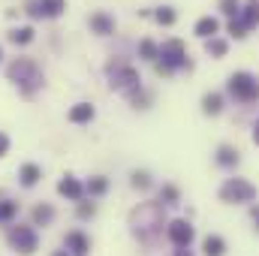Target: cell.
<instances>
[{
	"mask_svg": "<svg viewBox=\"0 0 259 256\" xmlns=\"http://www.w3.org/2000/svg\"><path fill=\"white\" fill-rule=\"evenodd\" d=\"M9 78H12L24 94H33V91L42 84V72L36 69L33 61H27V58H18L15 64H9Z\"/></svg>",
	"mask_w": 259,
	"mask_h": 256,
	"instance_id": "1",
	"label": "cell"
},
{
	"mask_svg": "<svg viewBox=\"0 0 259 256\" xmlns=\"http://www.w3.org/2000/svg\"><path fill=\"white\" fill-rule=\"evenodd\" d=\"M130 223L136 232H151L157 226H163V205L160 202H145L130 214Z\"/></svg>",
	"mask_w": 259,
	"mask_h": 256,
	"instance_id": "2",
	"label": "cell"
},
{
	"mask_svg": "<svg viewBox=\"0 0 259 256\" xmlns=\"http://www.w3.org/2000/svg\"><path fill=\"white\" fill-rule=\"evenodd\" d=\"M157 58H160V64H157L160 72H172V69L187 66V49H184L181 39H169V42H163V49H160Z\"/></svg>",
	"mask_w": 259,
	"mask_h": 256,
	"instance_id": "3",
	"label": "cell"
},
{
	"mask_svg": "<svg viewBox=\"0 0 259 256\" xmlns=\"http://www.w3.org/2000/svg\"><path fill=\"white\" fill-rule=\"evenodd\" d=\"M220 199L223 202H232V205H241V202H253L256 199V187L244 178H229L223 187H220Z\"/></svg>",
	"mask_w": 259,
	"mask_h": 256,
	"instance_id": "4",
	"label": "cell"
},
{
	"mask_svg": "<svg viewBox=\"0 0 259 256\" xmlns=\"http://www.w3.org/2000/svg\"><path fill=\"white\" fill-rule=\"evenodd\" d=\"M112 72V88L121 91V94H136L139 91V72L127 64H112L109 66Z\"/></svg>",
	"mask_w": 259,
	"mask_h": 256,
	"instance_id": "5",
	"label": "cell"
},
{
	"mask_svg": "<svg viewBox=\"0 0 259 256\" xmlns=\"http://www.w3.org/2000/svg\"><path fill=\"white\" fill-rule=\"evenodd\" d=\"M9 244H12L18 253L27 256L39 247V238H36V232H33L30 226H15V229H9Z\"/></svg>",
	"mask_w": 259,
	"mask_h": 256,
	"instance_id": "6",
	"label": "cell"
},
{
	"mask_svg": "<svg viewBox=\"0 0 259 256\" xmlns=\"http://www.w3.org/2000/svg\"><path fill=\"white\" fill-rule=\"evenodd\" d=\"M229 91L241 100H256L259 97V81L250 75V72H235L229 78Z\"/></svg>",
	"mask_w": 259,
	"mask_h": 256,
	"instance_id": "7",
	"label": "cell"
},
{
	"mask_svg": "<svg viewBox=\"0 0 259 256\" xmlns=\"http://www.w3.org/2000/svg\"><path fill=\"white\" fill-rule=\"evenodd\" d=\"M193 235L196 232L187 220H172V223H169V241H172L175 247H190Z\"/></svg>",
	"mask_w": 259,
	"mask_h": 256,
	"instance_id": "8",
	"label": "cell"
},
{
	"mask_svg": "<svg viewBox=\"0 0 259 256\" xmlns=\"http://www.w3.org/2000/svg\"><path fill=\"white\" fill-rule=\"evenodd\" d=\"M64 244H66V253L69 256H88L91 253V241H88V235L84 232H66V238H64Z\"/></svg>",
	"mask_w": 259,
	"mask_h": 256,
	"instance_id": "9",
	"label": "cell"
},
{
	"mask_svg": "<svg viewBox=\"0 0 259 256\" xmlns=\"http://www.w3.org/2000/svg\"><path fill=\"white\" fill-rule=\"evenodd\" d=\"M58 193H61V196H66V199H72V202H81L84 187H81V181H75V178H69V175H66L64 181L58 184Z\"/></svg>",
	"mask_w": 259,
	"mask_h": 256,
	"instance_id": "10",
	"label": "cell"
},
{
	"mask_svg": "<svg viewBox=\"0 0 259 256\" xmlns=\"http://www.w3.org/2000/svg\"><path fill=\"white\" fill-rule=\"evenodd\" d=\"M91 27L97 30V33H115V18L112 15H106V12H94L91 15Z\"/></svg>",
	"mask_w": 259,
	"mask_h": 256,
	"instance_id": "11",
	"label": "cell"
},
{
	"mask_svg": "<svg viewBox=\"0 0 259 256\" xmlns=\"http://www.w3.org/2000/svg\"><path fill=\"white\" fill-rule=\"evenodd\" d=\"M238 21L244 24V30L256 27V24H259V0H250V3L241 9V18H238Z\"/></svg>",
	"mask_w": 259,
	"mask_h": 256,
	"instance_id": "12",
	"label": "cell"
},
{
	"mask_svg": "<svg viewBox=\"0 0 259 256\" xmlns=\"http://www.w3.org/2000/svg\"><path fill=\"white\" fill-rule=\"evenodd\" d=\"M217 18H211V15H205V18H199L196 21V36H202V39H214V33H217Z\"/></svg>",
	"mask_w": 259,
	"mask_h": 256,
	"instance_id": "13",
	"label": "cell"
},
{
	"mask_svg": "<svg viewBox=\"0 0 259 256\" xmlns=\"http://www.w3.org/2000/svg\"><path fill=\"white\" fill-rule=\"evenodd\" d=\"M91 118H94V106H91V103H78V106L69 109V121H72V124H84V121H91Z\"/></svg>",
	"mask_w": 259,
	"mask_h": 256,
	"instance_id": "14",
	"label": "cell"
},
{
	"mask_svg": "<svg viewBox=\"0 0 259 256\" xmlns=\"http://www.w3.org/2000/svg\"><path fill=\"white\" fill-rule=\"evenodd\" d=\"M202 250H205V256H223L226 253V241L220 235H208L202 241Z\"/></svg>",
	"mask_w": 259,
	"mask_h": 256,
	"instance_id": "15",
	"label": "cell"
},
{
	"mask_svg": "<svg viewBox=\"0 0 259 256\" xmlns=\"http://www.w3.org/2000/svg\"><path fill=\"white\" fill-rule=\"evenodd\" d=\"M18 178H21V184H24V187H33V184L42 178V169H39V166H33V163H27V166H21Z\"/></svg>",
	"mask_w": 259,
	"mask_h": 256,
	"instance_id": "16",
	"label": "cell"
},
{
	"mask_svg": "<svg viewBox=\"0 0 259 256\" xmlns=\"http://www.w3.org/2000/svg\"><path fill=\"white\" fill-rule=\"evenodd\" d=\"M52 220H55V208L52 205H36L33 208V223L36 226H49Z\"/></svg>",
	"mask_w": 259,
	"mask_h": 256,
	"instance_id": "17",
	"label": "cell"
},
{
	"mask_svg": "<svg viewBox=\"0 0 259 256\" xmlns=\"http://www.w3.org/2000/svg\"><path fill=\"white\" fill-rule=\"evenodd\" d=\"M39 9H42V15L55 18V15H61L66 9V0H39Z\"/></svg>",
	"mask_w": 259,
	"mask_h": 256,
	"instance_id": "18",
	"label": "cell"
},
{
	"mask_svg": "<svg viewBox=\"0 0 259 256\" xmlns=\"http://www.w3.org/2000/svg\"><path fill=\"white\" fill-rule=\"evenodd\" d=\"M217 163H220V166H235V163H238V151H235L232 145H223V148L217 151Z\"/></svg>",
	"mask_w": 259,
	"mask_h": 256,
	"instance_id": "19",
	"label": "cell"
},
{
	"mask_svg": "<svg viewBox=\"0 0 259 256\" xmlns=\"http://www.w3.org/2000/svg\"><path fill=\"white\" fill-rule=\"evenodd\" d=\"M202 109H205L208 115H217V112L223 109V97H220V94H205V100H202Z\"/></svg>",
	"mask_w": 259,
	"mask_h": 256,
	"instance_id": "20",
	"label": "cell"
},
{
	"mask_svg": "<svg viewBox=\"0 0 259 256\" xmlns=\"http://www.w3.org/2000/svg\"><path fill=\"white\" fill-rule=\"evenodd\" d=\"M9 39H12L15 46H27V42L33 39V27H18V30L9 33Z\"/></svg>",
	"mask_w": 259,
	"mask_h": 256,
	"instance_id": "21",
	"label": "cell"
},
{
	"mask_svg": "<svg viewBox=\"0 0 259 256\" xmlns=\"http://www.w3.org/2000/svg\"><path fill=\"white\" fill-rule=\"evenodd\" d=\"M205 52H208L211 58H223V55H226V39H217V36L208 39V42H205Z\"/></svg>",
	"mask_w": 259,
	"mask_h": 256,
	"instance_id": "22",
	"label": "cell"
},
{
	"mask_svg": "<svg viewBox=\"0 0 259 256\" xmlns=\"http://www.w3.org/2000/svg\"><path fill=\"white\" fill-rule=\"evenodd\" d=\"M139 55H142L145 61H157L160 52H157V46H154L151 39H142V42H139Z\"/></svg>",
	"mask_w": 259,
	"mask_h": 256,
	"instance_id": "23",
	"label": "cell"
},
{
	"mask_svg": "<svg viewBox=\"0 0 259 256\" xmlns=\"http://www.w3.org/2000/svg\"><path fill=\"white\" fill-rule=\"evenodd\" d=\"M84 190L91 193V196H103V193L109 190V181H106V178H91Z\"/></svg>",
	"mask_w": 259,
	"mask_h": 256,
	"instance_id": "24",
	"label": "cell"
},
{
	"mask_svg": "<svg viewBox=\"0 0 259 256\" xmlns=\"http://www.w3.org/2000/svg\"><path fill=\"white\" fill-rule=\"evenodd\" d=\"M15 214H18V205L15 202H0V223H9Z\"/></svg>",
	"mask_w": 259,
	"mask_h": 256,
	"instance_id": "25",
	"label": "cell"
},
{
	"mask_svg": "<svg viewBox=\"0 0 259 256\" xmlns=\"http://www.w3.org/2000/svg\"><path fill=\"white\" fill-rule=\"evenodd\" d=\"M160 202H163V205H178V190H175L172 184H166V187L160 190Z\"/></svg>",
	"mask_w": 259,
	"mask_h": 256,
	"instance_id": "26",
	"label": "cell"
},
{
	"mask_svg": "<svg viewBox=\"0 0 259 256\" xmlns=\"http://www.w3.org/2000/svg\"><path fill=\"white\" fill-rule=\"evenodd\" d=\"M133 187H139V190L151 187V175L148 172H133Z\"/></svg>",
	"mask_w": 259,
	"mask_h": 256,
	"instance_id": "27",
	"label": "cell"
},
{
	"mask_svg": "<svg viewBox=\"0 0 259 256\" xmlns=\"http://www.w3.org/2000/svg\"><path fill=\"white\" fill-rule=\"evenodd\" d=\"M154 15H157V21H160V24H172V21H175V12H172L169 6H163V9H157Z\"/></svg>",
	"mask_w": 259,
	"mask_h": 256,
	"instance_id": "28",
	"label": "cell"
},
{
	"mask_svg": "<svg viewBox=\"0 0 259 256\" xmlns=\"http://www.w3.org/2000/svg\"><path fill=\"white\" fill-rule=\"evenodd\" d=\"M223 12H226V15H232V18H235V15H238V12H241V9H238V0H223Z\"/></svg>",
	"mask_w": 259,
	"mask_h": 256,
	"instance_id": "29",
	"label": "cell"
},
{
	"mask_svg": "<svg viewBox=\"0 0 259 256\" xmlns=\"http://www.w3.org/2000/svg\"><path fill=\"white\" fill-rule=\"evenodd\" d=\"M229 33H232V36H244V24L232 18V21H229Z\"/></svg>",
	"mask_w": 259,
	"mask_h": 256,
	"instance_id": "30",
	"label": "cell"
},
{
	"mask_svg": "<svg viewBox=\"0 0 259 256\" xmlns=\"http://www.w3.org/2000/svg\"><path fill=\"white\" fill-rule=\"evenodd\" d=\"M78 217H94V202H81L78 205Z\"/></svg>",
	"mask_w": 259,
	"mask_h": 256,
	"instance_id": "31",
	"label": "cell"
},
{
	"mask_svg": "<svg viewBox=\"0 0 259 256\" xmlns=\"http://www.w3.org/2000/svg\"><path fill=\"white\" fill-rule=\"evenodd\" d=\"M6 151H9V139H6V136H3V133H0V157H3V154H6Z\"/></svg>",
	"mask_w": 259,
	"mask_h": 256,
	"instance_id": "32",
	"label": "cell"
},
{
	"mask_svg": "<svg viewBox=\"0 0 259 256\" xmlns=\"http://www.w3.org/2000/svg\"><path fill=\"white\" fill-rule=\"evenodd\" d=\"M175 256H193V253H190V247H178V253Z\"/></svg>",
	"mask_w": 259,
	"mask_h": 256,
	"instance_id": "33",
	"label": "cell"
},
{
	"mask_svg": "<svg viewBox=\"0 0 259 256\" xmlns=\"http://www.w3.org/2000/svg\"><path fill=\"white\" fill-rule=\"evenodd\" d=\"M253 142L259 145V121H256V127H253Z\"/></svg>",
	"mask_w": 259,
	"mask_h": 256,
	"instance_id": "34",
	"label": "cell"
},
{
	"mask_svg": "<svg viewBox=\"0 0 259 256\" xmlns=\"http://www.w3.org/2000/svg\"><path fill=\"white\" fill-rule=\"evenodd\" d=\"M253 220L259 223V208H253Z\"/></svg>",
	"mask_w": 259,
	"mask_h": 256,
	"instance_id": "35",
	"label": "cell"
},
{
	"mask_svg": "<svg viewBox=\"0 0 259 256\" xmlns=\"http://www.w3.org/2000/svg\"><path fill=\"white\" fill-rule=\"evenodd\" d=\"M52 256H69V253H66V250H58V253H52Z\"/></svg>",
	"mask_w": 259,
	"mask_h": 256,
	"instance_id": "36",
	"label": "cell"
},
{
	"mask_svg": "<svg viewBox=\"0 0 259 256\" xmlns=\"http://www.w3.org/2000/svg\"><path fill=\"white\" fill-rule=\"evenodd\" d=\"M0 58H3V52H0Z\"/></svg>",
	"mask_w": 259,
	"mask_h": 256,
	"instance_id": "37",
	"label": "cell"
}]
</instances>
